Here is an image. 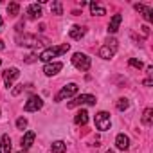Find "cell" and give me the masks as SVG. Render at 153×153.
Segmentation results:
<instances>
[{
  "mask_svg": "<svg viewBox=\"0 0 153 153\" xmlns=\"http://www.w3.org/2000/svg\"><path fill=\"white\" fill-rule=\"evenodd\" d=\"M61 68H63V63L56 61V63H47V65L43 67V72H45V76H54V74H58Z\"/></svg>",
  "mask_w": 153,
  "mask_h": 153,
  "instance_id": "obj_10",
  "label": "cell"
},
{
  "mask_svg": "<svg viewBox=\"0 0 153 153\" xmlns=\"http://www.w3.org/2000/svg\"><path fill=\"white\" fill-rule=\"evenodd\" d=\"M4 49H6V45H4V42H2V40H0V51H4Z\"/></svg>",
  "mask_w": 153,
  "mask_h": 153,
  "instance_id": "obj_28",
  "label": "cell"
},
{
  "mask_svg": "<svg viewBox=\"0 0 153 153\" xmlns=\"http://www.w3.org/2000/svg\"><path fill=\"white\" fill-rule=\"evenodd\" d=\"M18 153H25V151H18Z\"/></svg>",
  "mask_w": 153,
  "mask_h": 153,
  "instance_id": "obj_31",
  "label": "cell"
},
{
  "mask_svg": "<svg viewBox=\"0 0 153 153\" xmlns=\"http://www.w3.org/2000/svg\"><path fill=\"white\" fill-rule=\"evenodd\" d=\"M74 123L76 124H81V126L87 124L88 123V112L87 110H79L78 114H76V117H74Z\"/></svg>",
  "mask_w": 153,
  "mask_h": 153,
  "instance_id": "obj_16",
  "label": "cell"
},
{
  "mask_svg": "<svg viewBox=\"0 0 153 153\" xmlns=\"http://www.w3.org/2000/svg\"><path fill=\"white\" fill-rule=\"evenodd\" d=\"M65 151H67V144L63 140L52 142V153H65Z\"/></svg>",
  "mask_w": 153,
  "mask_h": 153,
  "instance_id": "obj_20",
  "label": "cell"
},
{
  "mask_svg": "<svg viewBox=\"0 0 153 153\" xmlns=\"http://www.w3.org/2000/svg\"><path fill=\"white\" fill-rule=\"evenodd\" d=\"M106 153H114V151H112V149H108V151H106Z\"/></svg>",
  "mask_w": 153,
  "mask_h": 153,
  "instance_id": "obj_30",
  "label": "cell"
},
{
  "mask_svg": "<svg viewBox=\"0 0 153 153\" xmlns=\"http://www.w3.org/2000/svg\"><path fill=\"white\" fill-rule=\"evenodd\" d=\"M130 65H131V67H135V68H142V61H139V59H135V58H131V59H130Z\"/></svg>",
  "mask_w": 153,
  "mask_h": 153,
  "instance_id": "obj_25",
  "label": "cell"
},
{
  "mask_svg": "<svg viewBox=\"0 0 153 153\" xmlns=\"http://www.w3.org/2000/svg\"><path fill=\"white\" fill-rule=\"evenodd\" d=\"M0 153H11V137L7 133H4L0 139Z\"/></svg>",
  "mask_w": 153,
  "mask_h": 153,
  "instance_id": "obj_12",
  "label": "cell"
},
{
  "mask_svg": "<svg viewBox=\"0 0 153 153\" xmlns=\"http://www.w3.org/2000/svg\"><path fill=\"white\" fill-rule=\"evenodd\" d=\"M20 76V72H18V68L16 67H11V68H6L4 70V74H2V78H4V83H6V87H11L13 83H15V79Z\"/></svg>",
  "mask_w": 153,
  "mask_h": 153,
  "instance_id": "obj_7",
  "label": "cell"
},
{
  "mask_svg": "<svg viewBox=\"0 0 153 153\" xmlns=\"http://www.w3.org/2000/svg\"><path fill=\"white\" fill-rule=\"evenodd\" d=\"M34 139H36V133H34V131H27V133L24 135V139H22V149H24V151L29 149V148L33 146Z\"/></svg>",
  "mask_w": 153,
  "mask_h": 153,
  "instance_id": "obj_13",
  "label": "cell"
},
{
  "mask_svg": "<svg viewBox=\"0 0 153 153\" xmlns=\"http://www.w3.org/2000/svg\"><path fill=\"white\" fill-rule=\"evenodd\" d=\"M76 92H78V85H76V83H68L67 87H63V88L56 94L54 101H56V103H59V101H63V99H68V97H72Z\"/></svg>",
  "mask_w": 153,
  "mask_h": 153,
  "instance_id": "obj_4",
  "label": "cell"
},
{
  "mask_svg": "<svg viewBox=\"0 0 153 153\" xmlns=\"http://www.w3.org/2000/svg\"><path fill=\"white\" fill-rule=\"evenodd\" d=\"M90 13H92V15H97V16H103V15H106V9L101 7L99 4L92 2V4H90Z\"/></svg>",
  "mask_w": 153,
  "mask_h": 153,
  "instance_id": "obj_19",
  "label": "cell"
},
{
  "mask_svg": "<svg viewBox=\"0 0 153 153\" xmlns=\"http://www.w3.org/2000/svg\"><path fill=\"white\" fill-rule=\"evenodd\" d=\"M18 11H20V6H18L16 2H11V4L7 6V15H9V16H16Z\"/></svg>",
  "mask_w": 153,
  "mask_h": 153,
  "instance_id": "obj_22",
  "label": "cell"
},
{
  "mask_svg": "<svg viewBox=\"0 0 153 153\" xmlns=\"http://www.w3.org/2000/svg\"><path fill=\"white\" fill-rule=\"evenodd\" d=\"M97 101H96V97L94 96H90V94H83V96H78L74 101H70L67 106L68 108H74V106H79V105H96Z\"/></svg>",
  "mask_w": 153,
  "mask_h": 153,
  "instance_id": "obj_6",
  "label": "cell"
},
{
  "mask_svg": "<svg viewBox=\"0 0 153 153\" xmlns=\"http://www.w3.org/2000/svg\"><path fill=\"white\" fill-rule=\"evenodd\" d=\"M52 15H63V7H61V2H54L52 7H51Z\"/></svg>",
  "mask_w": 153,
  "mask_h": 153,
  "instance_id": "obj_23",
  "label": "cell"
},
{
  "mask_svg": "<svg viewBox=\"0 0 153 153\" xmlns=\"http://www.w3.org/2000/svg\"><path fill=\"white\" fill-rule=\"evenodd\" d=\"M27 16L33 18V20H34V18H40V16H42V7H40L38 4H31V6L27 7Z\"/></svg>",
  "mask_w": 153,
  "mask_h": 153,
  "instance_id": "obj_14",
  "label": "cell"
},
{
  "mask_svg": "<svg viewBox=\"0 0 153 153\" xmlns=\"http://www.w3.org/2000/svg\"><path fill=\"white\" fill-rule=\"evenodd\" d=\"M121 22H123V16H121V15H114L112 20H110V24H108V33H115V31L119 29Z\"/></svg>",
  "mask_w": 153,
  "mask_h": 153,
  "instance_id": "obj_15",
  "label": "cell"
},
{
  "mask_svg": "<svg viewBox=\"0 0 153 153\" xmlns=\"http://www.w3.org/2000/svg\"><path fill=\"white\" fill-rule=\"evenodd\" d=\"M42 106H43L42 97H38V96H31V97H29V101L25 103L24 110H25V112H38Z\"/></svg>",
  "mask_w": 153,
  "mask_h": 153,
  "instance_id": "obj_8",
  "label": "cell"
},
{
  "mask_svg": "<svg viewBox=\"0 0 153 153\" xmlns=\"http://www.w3.org/2000/svg\"><path fill=\"white\" fill-rule=\"evenodd\" d=\"M68 34H70V38H72V40H81V38L85 36V29H83V27H79V25H74V27L70 29V33H68Z\"/></svg>",
  "mask_w": 153,
  "mask_h": 153,
  "instance_id": "obj_18",
  "label": "cell"
},
{
  "mask_svg": "<svg viewBox=\"0 0 153 153\" xmlns=\"http://www.w3.org/2000/svg\"><path fill=\"white\" fill-rule=\"evenodd\" d=\"M117 52V40H108L101 49H99V56L103 58V59H110V58H114V54Z\"/></svg>",
  "mask_w": 153,
  "mask_h": 153,
  "instance_id": "obj_3",
  "label": "cell"
},
{
  "mask_svg": "<svg viewBox=\"0 0 153 153\" xmlns=\"http://www.w3.org/2000/svg\"><path fill=\"white\" fill-rule=\"evenodd\" d=\"M72 65L81 72H87L90 68V58L87 54H83V52H76L72 56Z\"/></svg>",
  "mask_w": 153,
  "mask_h": 153,
  "instance_id": "obj_2",
  "label": "cell"
},
{
  "mask_svg": "<svg viewBox=\"0 0 153 153\" xmlns=\"http://www.w3.org/2000/svg\"><path fill=\"white\" fill-rule=\"evenodd\" d=\"M128 106H130V101L128 99H119L117 101V110L124 112V110H128Z\"/></svg>",
  "mask_w": 153,
  "mask_h": 153,
  "instance_id": "obj_24",
  "label": "cell"
},
{
  "mask_svg": "<svg viewBox=\"0 0 153 153\" xmlns=\"http://www.w3.org/2000/svg\"><path fill=\"white\" fill-rule=\"evenodd\" d=\"M16 126H18L20 130H24V128L27 126V119H24V117H20V119L16 121Z\"/></svg>",
  "mask_w": 153,
  "mask_h": 153,
  "instance_id": "obj_26",
  "label": "cell"
},
{
  "mask_svg": "<svg viewBox=\"0 0 153 153\" xmlns=\"http://www.w3.org/2000/svg\"><path fill=\"white\" fill-rule=\"evenodd\" d=\"M0 65H2V59H0Z\"/></svg>",
  "mask_w": 153,
  "mask_h": 153,
  "instance_id": "obj_32",
  "label": "cell"
},
{
  "mask_svg": "<svg viewBox=\"0 0 153 153\" xmlns=\"http://www.w3.org/2000/svg\"><path fill=\"white\" fill-rule=\"evenodd\" d=\"M68 49H70V45H68V43H63V45H59V47H49V49H45V51L40 54V58H38V59H42V61H45V63H47V61H51L52 58L65 54Z\"/></svg>",
  "mask_w": 153,
  "mask_h": 153,
  "instance_id": "obj_1",
  "label": "cell"
},
{
  "mask_svg": "<svg viewBox=\"0 0 153 153\" xmlns=\"http://www.w3.org/2000/svg\"><path fill=\"white\" fill-rule=\"evenodd\" d=\"M18 42H20V45H27V47H34V45H40V38H36V36H29V34L18 36Z\"/></svg>",
  "mask_w": 153,
  "mask_h": 153,
  "instance_id": "obj_9",
  "label": "cell"
},
{
  "mask_svg": "<svg viewBox=\"0 0 153 153\" xmlns=\"http://www.w3.org/2000/svg\"><path fill=\"white\" fill-rule=\"evenodd\" d=\"M135 9H137V11H140V13H142V16H144L148 22H151V20H153V16H151V13H153V11H151V7L142 6V4H135Z\"/></svg>",
  "mask_w": 153,
  "mask_h": 153,
  "instance_id": "obj_17",
  "label": "cell"
},
{
  "mask_svg": "<svg viewBox=\"0 0 153 153\" xmlns=\"http://www.w3.org/2000/svg\"><path fill=\"white\" fill-rule=\"evenodd\" d=\"M2 25H4V20H2V16H0V29H2Z\"/></svg>",
  "mask_w": 153,
  "mask_h": 153,
  "instance_id": "obj_29",
  "label": "cell"
},
{
  "mask_svg": "<svg viewBox=\"0 0 153 153\" xmlns=\"http://www.w3.org/2000/svg\"><path fill=\"white\" fill-rule=\"evenodd\" d=\"M151 115H153V110L151 108H146L144 110V115H142V124L151 126Z\"/></svg>",
  "mask_w": 153,
  "mask_h": 153,
  "instance_id": "obj_21",
  "label": "cell"
},
{
  "mask_svg": "<svg viewBox=\"0 0 153 153\" xmlns=\"http://www.w3.org/2000/svg\"><path fill=\"white\" fill-rule=\"evenodd\" d=\"M34 59H36V56H34V54H31V56H27V58H25V61H27V63H31V61H34Z\"/></svg>",
  "mask_w": 153,
  "mask_h": 153,
  "instance_id": "obj_27",
  "label": "cell"
},
{
  "mask_svg": "<svg viewBox=\"0 0 153 153\" xmlns=\"http://www.w3.org/2000/svg\"><path fill=\"white\" fill-rule=\"evenodd\" d=\"M115 146L119 148V149H123V151H126L128 148H130V139L124 135V133H119L117 137H115Z\"/></svg>",
  "mask_w": 153,
  "mask_h": 153,
  "instance_id": "obj_11",
  "label": "cell"
},
{
  "mask_svg": "<svg viewBox=\"0 0 153 153\" xmlns=\"http://www.w3.org/2000/svg\"><path fill=\"white\" fill-rule=\"evenodd\" d=\"M110 124H112V121H110V114L108 112H99L96 115V128L99 131H106L110 128Z\"/></svg>",
  "mask_w": 153,
  "mask_h": 153,
  "instance_id": "obj_5",
  "label": "cell"
}]
</instances>
